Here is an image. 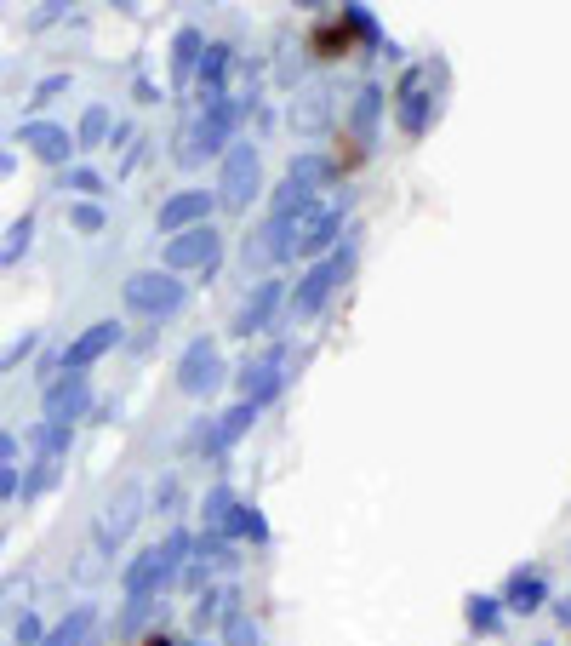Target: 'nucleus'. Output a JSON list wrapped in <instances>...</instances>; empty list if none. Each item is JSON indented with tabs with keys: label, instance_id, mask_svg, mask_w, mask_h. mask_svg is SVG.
Wrapping results in <instances>:
<instances>
[{
	"label": "nucleus",
	"instance_id": "obj_1",
	"mask_svg": "<svg viewBox=\"0 0 571 646\" xmlns=\"http://www.w3.org/2000/svg\"><path fill=\"white\" fill-rule=\"evenodd\" d=\"M126 303L143 309V315H172L183 303V281H172V275H132L126 281Z\"/></svg>",
	"mask_w": 571,
	"mask_h": 646
},
{
	"label": "nucleus",
	"instance_id": "obj_2",
	"mask_svg": "<svg viewBox=\"0 0 571 646\" xmlns=\"http://www.w3.org/2000/svg\"><path fill=\"white\" fill-rule=\"evenodd\" d=\"M166 263H172V269H212V263H217V235H212V223L172 235V241H166Z\"/></svg>",
	"mask_w": 571,
	"mask_h": 646
},
{
	"label": "nucleus",
	"instance_id": "obj_3",
	"mask_svg": "<svg viewBox=\"0 0 571 646\" xmlns=\"http://www.w3.org/2000/svg\"><path fill=\"white\" fill-rule=\"evenodd\" d=\"M257 195V155L240 143L229 149V161H223V206H246Z\"/></svg>",
	"mask_w": 571,
	"mask_h": 646
},
{
	"label": "nucleus",
	"instance_id": "obj_4",
	"mask_svg": "<svg viewBox=\"0 0 571 646\" xmlns=\"http://www.w3.org/2000/svg\"><path fill=\"white\" fill-rule=\"evenodd\" d=\"M120 344V326L115 321H98V326H86L75 344L63 349V372H86V366L98 361L103 349H115Z\"/></svg>",
	"mask_w": 571,
	"mask_h": 646
},
{
	"label": "nucleus",
	"instance_id": "obj_5",
	"mask_svg": "<svg viewBox=\"0 0 571 646\" xmlns=\"http://www.w3.org/2000/svg\"><path fill=\"white\" fill-rule=\"evenodd\" d=\"M138 504H143V498H138V486H120V492H115V504H109V509L98 515V544H103V549L120 544V538L132 532V521H138Z\"/></svg>",
	"mask_w": 571,
	"mask_h": 646
},
{
	"label": "nucleus",
	"instance_id": "obj_6",
	"mask_svg": "<svg viewBox=\"0 0 571 646\" xmlns=\"http://www.w3.org/2000/svg\"><path fill=\"white\" fill-rule=\"evenodd\" d=\"M217 372H223L217 349L212 344H195L189 355H183V366H178V384L189 389V395H206V389H217Z\"/></svg>",
	"mask_w": 571,
	"mask_h": 646
},
{
	"label": "nucleus",
	"instance_id": "obj_7",
	"mask_svg": "<svg viewBox=\"0 0 571 646\" xmlns=\"http://www.w3.org/2000/svg\"><path fill=\"white\" fill-rule=\"evenodd\" d=\"M206 212H212V195H206V189H195V195H178V201L160 206V229H166V235L200 229V223H206Z\"/></svg>",
	"mask_w": 571,
	"mask_h": 646
},
{
	"label": "nucleus",
	"instance_id": "obj_8",
	"mask_svg": "<svg viewBox=\"0 0 571 646\" xmlns=\"http://www.w3.org/2000/svg\"><path fill=\"white\" fill-rule=\"evenodd\" d=\"M18 143H29L40 161H52V166H63V161H69V149H75V138H69L63 126H52V121H29Z\"/></svg>",
	"mask_w": 571,
	"mask_h": 646
},
{
	"label": "nucleus",
	"instance_id": "obj_9",
	"mask_svg": "<svg viewBox=\"0 0 571 646\" xmlns=\"http://www.w3.org/2000/svg\"><path fill=\"white\" fill-rule=\"evenodd\" d=\"M343 269H349L343 258H326V263H320L315 275H309V281L297 286V298H292V303H297V315H309V309H320V303H326V292H332V281L343 275Z\"/></svg>",
	"mask_w": 571,
	"mask_h": 646
},
{
	"label": "nucleus",
	"instance_id": "obj_10",
	"mask_svg": "<svg viewBox=\"0 0 571 646\" xmlns=\"http://www.w3.org/2000/svg\"><path fill=\"white\" fill-rule=\"evenodd\" d=\"M80 412H86V384H80V372H69V384H58L46 395V418L63 429L69 418H80Z\"/></svg>",
	"mask_w": 571,
	"mask_h": 646
},
{
	"label": "nucleus",
	"instance_id": "obj_11",
	"mask_svg": "<svg viewBox=\"0 0 571 646\" xmlns=\"http://www.w3.org/2000/svg\"><path fill=\"white\" fill-rule=\"evenodd\" d=\"M275 355H269V361H257V366H246V378H240V389H246V401H263V395H275V384H280V378H275Z\"/></svg>",
	"mask_w": 571,
	"mask_h": 646
},
{
	"label": "nucleus",
	"instance_id": "obj_12",
	"mask_svg": "<svg viewBox=\"0 0 571 646\" xmlns=\"http://www.w3.org/2000/svg\"><path fill=\"white\" fill-rule=\"evenodd\" d=\"M326 109H332V92H309L303 103H292V126L297 132H315L326 121Z\"/></svg>",
	"mask_w": 571,
	"mask_h": 646
},
{
	"label": "nucleus",
	"instance_id": "obj_13",
	"mask_svg": "<svg viewBox=\"0 0 571 646\" xmlns=\"http://www.w3.org/2000/svg\"><path fill=\"white\" fill-rule=\"evenodd\" d=\"M229 138V109L223 103H212L206 115H200V126H195V143H206V149H217V143Z\"/></svg>",
	"mask_w": 571,
	"mask_h": 646
},
{
	"label": "nucleus",
	"instance_id": "obj_14",
	"mask_svg": "<svg viewBox=\"0 0 571 646\" xmlns=\"http://www.w3.org/2000/svg\"><path fill=\"white\" fill-rule=\"evenodd\" d=\"M269 303H275V286H263V292L240 309V332H257V326H263V315H269Z\"/></svg>",
	"mask_w": 571,
	"mask_h": 646
},
{
	"label": "nucleus",
	"instance_id": "obj_15",
	"mask_svg": "<svg viewBox=\"0 0 571 646\" xmlns=\"http://www.w3.org/2000/svg\"><path fill=\"white\" fill-rule=\"evenodd\" d=\"M103 132H109V115L103 109H86V121H80V149H92V143H103Z\"/></svg>",
	"mask_w": 571,
	"mask_h": 646
},
{
	"label": "nucleus",
	"instance_id": "obj_16",
	"mask_svg": "<svg viewBox=\"0 0 571 646\" xmlns=\"http://www.w3.org/2000/svg\"><path fill=\"white\" fill-rule=\"evenodd\" d=\"M223 63H229V46H206V58H200V81L217 86V75H223Z\"/></svg>",
	"mask_w": 571,
	"mask_h": 646
},
{
	"label": "nucleus",
	"instance_id": "obj_17",
	"mask_svg": "<svg viewBox=\"0 0 571 646\" xmlns=\"http://www.w3.org/2000/svg\"><path fill=\"white\" fill-rule=\"evenodd\" d=\"M252 412H257V406H252V401H246V406H235V412H229V418H223V429H217V441H235L240 429L252 424Z\"/></svg>",
	"mask_w": 571,
	"mask_h": 646
},
{
	"label": "nucleus",
	"instance_id": "obj_18",
	"mask_svg": "<svg viewBox=\"0 0 571 646\" xmlns=\"http://www.w3.org/2000/svg\"><path fill=\"white\" fill-rule=\"evenodd\" d=\"M320 178H332V166H326V161H297L292 166V183H303V189H309V183H320Z\"/></svg>",
	"mask_w": 571,
	"mask_h": 646
},
{
	"label": "nucleus",
	"instance_id": "obj_19",
	"mask_svg": "<svg viewBox=\"0 0 571 646\" xmlns=\"http://www.w3.org/2000/svg\"><path fill=\"white\" fill-rule=\"evenodd\" d=\"M29 349H35V332H23L18 344H12V349H6V355H0V372H12V366H18L23 355H29Z\"/></svg>",
	"mask_w": 571,
	"mask_h": 646
},
{
	"label": "nucleus",
	"instance_id": "obj_20",
	"mask_svg": "<svg viewBox=\"0 0 571 646\" xmlns=\"http://www.w3.org/2000/svg\"><path fill=\"white\" fill-rule=\"evenodd\" d=\"M69 223L92 235V229H103V212H98V206H75V212H69Z\"/></svg>",
	"mask_w": 571,
	"mask_h": 646
},
{
	"label": "nucleus",
	"instance_id": "obj_21",
	"mask_svg": "<svg viewBox=\"0 0 571 646\" xmlns=\"http://www.w3.org/2000/svg\"><path fill=\"white\" fill-rule=\"evenodd\" d=\"M195 52H200V35H195V29H183V35H178V69H189Z\"/></svg>",
	"mask_w": 571,
	"mask_h": 646
},
{
	"label": "nucleus",
	"instance_id": "obj_22",
	"mask_svg": "<svg viewBox=\"0 0 571 646\" xmlns=\"http://www.w3.org/2000/svg\"><path fill=\"white\" fill-rule=\"evenodd\" d=\"M69 189H80V195H98L103 183H98V172H86V166H75V172H69Z\"/></svg>",
	"mask_w": 571,
	"mask_h": 646
},
{
	"label": "nucleus",
	"instance_id": "obj_23",
	"mask_svg": "<svg viewBox=\"0 0 571 646\" xmlns=\"http://www.w3.org/2000/svg\"><path fill=\"white\" fill-rule=\"evenodd\" d=\"M63 86H69V75H46V81L35 86V103H52L63 92Z\"/></svg>",
	"mask_w": 571,
	"mask_h": 646
},
{
	"label": "nucleus",
	"instance_id": "obj_24",
	"mask_svg": "<svg viewBox=\"0 0 571 646\" xmlns=\"http://www.w3.org/2000/svg\"><path fill=\"white\" fill-rule=\"evenodd\" d=\"M63 6H69V0H46V6H40V12H35V29H46V23H52V18H58V12H63Z\"/></svg>",
	"mask_w": 571,
	"mask_h": 646
},
{
	"label": "nucleus",
	"instance_id": "obj_25",
	"mask_svg": "<svg viewBox=\"0 0 571 646\" xmlns=\"http://www.w3.org/2000/svg\"><path fill=\"white\" fill-rule=\"evenodd\" d=\"M514 606H537V584H526V578H520V584H514Z\"/></svg>",
	"mask_w": 571,
	"mask_h": 646
},
{
	"label": "nucleus",
	"instance_id": "obj_26",
	"mask_svg": "<svg viewBox=\"0 0 571 646\" xmlns=\"http://www.w3.org/2000/svg\"><path fill=\"white\" fill-rule=\"evenodd\" d=\"M12 452H18V441H12V435L0 429V464H12Z\"/></svg>",
	"mask_w": 571,
	"mask_h": 646
},
{
	"label": "nucleus",
	"instance_id": "obj_27",
	"mask_svg": "<svg viewBox=\"0 0 571 646\" xmlns=\"http://www.w3.org/2000/svg\"><path fill=\"white\" fill-rule=\"evenodd\" d=\"M149 646H172V641H160V635H155V641H149Z\"/></svg>",
	"mask_w": 571,
	"mask_h": 646
},
{
	"label": "nucleus",
	"instance_id": "obj_28",
	"mask_svg": "<svg viewBox=\"0 0 571 646\" xmlns=\"http://www.w3.org/2000/svg\"><path fill=\"white\" fill-rule=\"evenodd\" d=\"M0 544H6V538H0Z\"/></svg>",
	"mask_w": 571,
	"mask_h": 646
}]
</instances>
